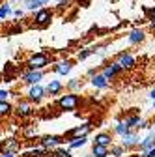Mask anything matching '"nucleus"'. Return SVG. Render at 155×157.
Listing matches in <instances>:
<instances>
[{
    "label": "nucleus",
    "instance_id": "22",
    "mask_svg": "<svg viewBox=\"0 0 155 157\" xmlns=\"http://www.w3.org/2000/svg\"><path fill=\"white\" fill-rule=\"evenodd\" d=\"M114 131H116V135L123 136L125 133H129V131H131V127H129V125H127V122L123 120V122H118V124L114 125Z\"/></svg>",
    "mask_w": 155,
    "mask_h": 157
},
{
    "label": "nucleus",
    "instance_id": "20",
    "mask_svg": "<svg viewBox=\"0 0 155 157\" xmlns=\"http://www.w3.org/2000/svg\"><path fill=\"white\" fill-rule=\"evenodd\" d=\"M32 112H34V109H32L30 103H19V105H17V114H19V116L25 118V116H30Z\"/></svg>",
    "mask_w": 155,
    "mask_h": 157
},
{
    "label": "nucleus",
    "instance_id": "17",
    "mask_svg": "<svg viewBox=\"0 0 155 157\" xmlns=\"http://www.w3.org/2000/svg\"><path fill=\"white\" fill-rule=\"evenodd\" d=\"M93 144H103V146H108L112 144V136L108 133H99V135H95V139H93Z\"/></svg>",
    "mask_w": 155,
    "mask_h": 157
},
{
    "label": "nucleus",
    "instance_id": "32",
    "mask_svg": "<svg viewBox=\"0 0 155 157\" xmlns=\"http://www.w3.org/2000/svg\"><path fill=\"white\" fill-rule=\"evenodd\" d=\"M8 97H9L8 90H0V101H8Z\"/></svg>",
    "mask_w": 155,
    "mask_h": 157
},
{
    "label": "nucleus",
    "instance_id": "8",
    "mask_svg": "<svg viewBox=\"0 0 155 157\" xmlns=\"http://www.w3.org/2000/svg\"><path fill=\"white\" fill-rule=\"evenodd\" d=\"M90 131H92V125H90V124H84V125H79V127L71 129V131L67 133V142H69L71 139H77V136H86V135H90Z\"/></svg>",
    "mask_w": 155,
    "mask_h": 157
},
{
    "label": "nucleus",
    "instance_id": "39",
    "mask_svg": "<svg viewBox=\"0 0 155 157\" xmlns=\"http://www.w3.org/2000/svg\"><path fill=\"white\" fill-rule=\"evenodd\" d=\"M11 2H21V0H11Z\"/></svg>",
    "mask_w": 155,
    "mask_h": 157
},
{
    "label": "nucleus",
    "instance_id": "10",
    "mask_svg": "<svg viewBox=\"0 0 155 157\" xmlns=\"http://www.w3.org/2000/svg\"><path fill=\"white\" fill-rule=\"evenodd\" d=\"M118 62H120V66H122L123 69H133V67H134V64H137L134 56H133V54H129V52H122V54L118 56Z\"/></svg>",
    "mask_w": 155,
    "mask_h": 157
},
{
    "label": "nucleus",
    "instance_id": "5",
    "mask_svg": "<svg viewBox=\"0 0 155 157\" xmlns=\"http://www.w3.org/2000/svg\"><path fill=\"white\" fill-rule=\"evenodd\" d=\"M41 146L43 148H47V150H54V148H58V146H62V136H58V135H45V136H41Z\"/></svg>",
    "mask_w": 155,
    "mask_h": 157
},
{
    "label": "nucleus",
    "instance_id": "34",
    "mask_svg": "<svg viewBox=\"0 0 155 157\" xmlns=\"http://www.w3.org/2000/svg\"><path fill=\"white\" fill-rule=\"evenodd\" d=\"M148 127H149V125H148V122H146V120H140V122H138V125H137V129H148Z\"/></svg>",
    "mask_w": 155,
    "mask_h": 157
},
{
    "label": "nucleus",
    "instance_id": "36",
    "mask_svg": "<svg viewBox=\"0 0 155 157\" xmlns=\"http://www.w3.org/2000/svg\"><path fill=\"white\" fill-rule=\"evenodd\" d=\"M148 157H155V146L148 150Z\"/></svg>",
    "mask_w": 155,
    "mask_h": 157
},
{
    "label": "nucleus",
    "instance_id": "23",
    "mask_svg": "<svg viewBox=\"0 0 155 157\" xmlns=\"http://www.w3.org/2000/svg\"><path fill=\"white\" fill-rule=\"evenodd\" d=\"M51 157H71V150L67 148H60V146H58V148H54L52 150V155Z\"/></svg>",
    "mask_w": 155,
    "mask_h": 157
},
{
    "label": "nucleus",
    "instance_id": "15",
    "mask_svg": "<svg viewBox=\"0 0 155 157\" xmlns=\"http://www.w3.org/2000/svg\"><path fill=\"white\" fill-rule=\"evenodd\" d=\"M51 0H25V8L30 10V11H36V10H40L43 8L45 4H49Z\"/></svg>",
    "mask_w": 155,
    "mask_h": 157
},
{
    "label": "nucleus",
    "instance_id": "35",
    "mask_svg": "<svg viewBox=\"0 0 155 157\" xmlns=\"http://www.w3.org/2000/svg\"><path fill=\"white\" fill-rule=\"evenodd\" d=\"M23 15H25V11H23V10H15V11H13V17H15V19L23 17Z\"/></svg>",
    "mask_w": 155,
    "mask_h": 157
},
{
    "label": "nucleus",
    "instance_id": "2",
    "mask_svg": "<svg viewBox=\"0 0 155 157\" xmlns=\"http://www.w3.org/2000/svg\"><path fill=\"white\" fill-rule=\"evenodd\" d=\"M28 69H45L49 66V56L43 54V52H37V54H32L28 58Z\"/></svg>",
    "mask_w": 155,
    "mask_h": 157
},
{
    "label": "nucleus",
    "instance_id": "28",
    "mask_svg": "<svg viewBox=\"0 0 155 157\" xmlns=\"http://www.w3.org/2000/svg\"><path fill=\"white\" fill-rule=\"evenodd\" d=\"M125 122H127V125L133 129V127H137V125H138V122H140V116H129V118H125Z\"/></svg>",
    "mask_w": 155,
    "mask_h": 157
},
{
    "label": "nucleus",
    "instance_id": "26",
    "mask_svg": "<svg viewBox=\"0 0 155 157\" xmlns=\"http://www.w3.org/2000/svg\"><path fill=\"white\" fill-rule=\"evenodd\" d=\"M11 110H13V107L8 101H0V116H8V114H11Z\"/></svg>",
    "mask_w": 155,
    "mask_h": 157
},
{
    "label": "nucleus",
    "instance_id": "33",
    "mask_svg": "<svg viewBox=\"0 0 155 157\" xmlns=\"http://www.w3.org/2000/svg\"><path fill=\"white\" fill-rule=\"evenodd\" d=\"M0 157H15V151H11V150H4L2 153H0Z\"/></svg>",
    "mask_w": 155,
    "mask_h": 157
},
{
    "label": "nucleus",
    "instance_id": "3",
    "mask_svg": "<svg viewBox=\"0 0 155 157\" xmlns=\"http://www.w3.org/2000/svg\"><path fill=\"white\" fill-rule=\"evenodd\" d=\"M34 21H36L37 26H47V25H51V21H52V11L49 8H40V10L34 13Z\"/></svg>",
    "mask_w": 155,
    "mask_h": 157
},
{
    "label": "nucleus",
    "instance_id": "16",
    "mask_svg": "<svg viewBox=\"0 0 155 157\" xmlns=\"http://www.w3.org/2000/svg\"><path fill=\"white\" fill-rule=\"evenodd\" d=\"M88 144V135L86 136H77V139H71L69 142H67V148L69 150H77V148H82V146H86Z\"/></svg>",
    "mask_w": 155,
    "mask_h": 157
},
{
    "label": "nucleus",
    "instance_id": "37",
    "mask_svg": "<svg viewBox=\"0 0 155 157\" xmlns=\"http://www.w3.org/2000/svg\"><path fill=\"white\" fill-rule=\"evenodd\" d=\"M88 75L92 77V75H95V67H92V69H88Z\"/></svg>",
    "mask_w": 155,
    "mask_h": 157
},
{
    "label": "nucleus",
    "instance_id": "25",
    "mask_svg": "<svg viewBox=\"0 0 155 157\" xmlns=\"http://www.w3.org/2000/svg\"><path fill=\"white\" fill-rule=\"evenodd\" d=\"M110 155H114V157H123L125 155V146H112L110 144Z\"/></svg>",
    "mask_w": 155,
    "mask_h": 157
},
{
    "label": "nucleus",
    "instance_id": "11",
    "mask_svg": "<svg viewBox=\"0 0 155 157\" xmlns=\"http://www.w3.org/2000/svg\"><path fill=\"white\" fill-rule=\"evenodd\" d=\"M122 69H123V67L120 66V62H112V64H108V66L103 69V75L108 78V81H112L116 75H120V71H122Z\"/></svg>",
    "mask_w": 155,
    "mask_h": 157
},
{
    "label": "nucleus",
    "instance_id": "4",
    "mask_svg": "<svg viewBox=\"0 0 155 157\" xmlns=\"http://www.w3.org/2000/svg\"><path fill=\"white\" fill-rule=\"evenodd\" d=\"M45 95H47V88H43L41 82L32 84L30 90H28V101H30V103H40Z\"/></svg>",
    "mask_w": 155,
    "mask_h": 157
},
{
    "label": "nucleus",
    "instance_id": "27",
    "mask_svg": "<svg viewBox=\"0 0 155 157\" xmlns=\"http://www.w3.org/2000/svg\"><path fill=\"white\" fill-rule=\"evenodd\" d=\"M13 11H11V6L9 4H4V6H0V21L2 19H6L8 15H11Z\"/></svg>",
    "mask_w": 155,
    "mask_h": 157
},
{
    "label": "nucleus",
    "instance_id": "19",
    "mask_svg": "<svg viewBox=\"0 0 155 157\" xmlns=\"http://www.w3.org/2000/svg\"><path fill=\"white\" fill-rule=\"evenodd\" d=\"M92 155H93V157H108V146L93 144V148H92Z\"/></svg>",
    "mask_w": 155,
    "mask_h": 157
},
{
    "label": "nucleus",
    "instance_id": "21",
    "mask_svg": "<svg viewBox=\"0 0 155 157\" xmlns=\"http://www.w3.org/2000/svg\"><path fill=\"white\" fill-rule=\"evenodd\" d=\"M26 157H49V150L43 148V146H40V148H32V150L26 153Z\"/></svg>",
    "mask_w": 155,
    "mask_h": 157
},
{
    "label": "nucleus",
    "instance_id": "1",
    "mask_svg": "<svg viewBox=\"0 0 155 157\" xmlns=\"http://www.w3.org/2000/svg\"><path fill=\"white\" fill-rule=\"evenodd\" d=\"M81 105V97L77 95L75 92H69V94H66V95H62L60 99H58V107H60L62 110H75L77 107Z\"/></svg>",
    "mask_w": 155,
    "mask_h": 157
},
{
    "label": "nucleus",
    "instance_id": "7",
    "mask_svg": "<svg viewBox=\"0 0 155 157\" xmlns=\"http://www.w3.org/2000/svg\"><path fill=\"white\" fill-rule=\"evenodd\" d=\"M138 144H140V136L134 131H129L122 136V146H125V148H133V146H138Z\"/></svg>",
    "mask_w": 155,
    "mask_h": 157
},
{
    "label": "nucleus",
    "instance_id": "29",
    "mask_svg": "<svg viewBox=\"0 0 155 157\" xmlns=\"http://www.w3.org/2000/svg\"><path fill=\"white\" fill-rule=\"evenodd\" d=\"M23 135H25V139H36V136H37V129L36 127H26Z\"/></svg>",
    "mask_w": 155,
    "mask_h": 157
},
{
    "label": "nucleus",
    "instance_id": "13",
    "mask_svg": "<svg viewBox=\"0 0 155 157\" xmlns=\"http://www.w3.org/2000/svg\"><path fill=\"white\" fill-rule=\"evenodd\" d=\"M140 150H149V148H153L155 146V129H151L144 139H140Z\"/></svg>",
    "mask_w": 155,
    "mask_h": 157
},
{
    "label": "nucleus",
    "instance_id": "38",
    "mask_svg": "<svg viewBox=\"0 0 155 157\" xmlns=\"http://www.w3.org/2000/svg\"><path fill=\"white\" fill-rule=\"evenodd\" d=\"M149 97H151V99H155V88H153V90L149 92Z\"/></svg>",
    "mask_w": 155,
    "mask_h": 157
},
{
    "label": "nucleus",
    "instance_id": "31",
    "mask_svg": "<svg viewBox=\"0 0 155 157\" xmlns=\"http://www.w3.org/2000/svg\"><path fill=\"white\" fill-rule=\"evenodd\" d=\"M146 13L149 15V23H151V25L155 26V6H153L151 10H146Z\"/></svg>",
    "mask_w": 155,
    "mask_h": 157
},
{
    "label": "nucleus",
    "instance_id": "40",
    "mask_svg": "<svg viewBox=\"0 0 155 157\" xmlns=\"http://www.w3.org/2000/svg\"><path fill=\"white\" fill-rule=\"evenodd\" d=\"M153 109H155V99H153Z\"/></svg>",
    "mask_w": 155,
    "mask_h": 157
},
{
    "label": "nucleus",
    "instance_id": "30",
    "mask_svg": "<svg viewBox=\"0 0 155 157\" xmlns=\"http://www.w3.org/2000/svg\"><path fill=\"white\" fill-rule=\"evenodd\" d=\"M67 86H69L71 90H81V88H82V82L79 81V78H71V81L67 82Z\"/></svg>",
    "mask_w": 155,
    "mask_h": 157
},
{
    "label": "nucleus",
    "instance_id": "18",
    "mask_svg": "<svg viewBox=\"0 0 155 157\" xmlns=\"http://www.w3.org/2000/svg\"><path fill=\"white\" fill-rule=\"evenodd\" d=\"M144 37H146L144 30L137 28V30H133V32L129 34V43H142V41H144Z\"/></svg>",
    "mask_w": 155,
    "mask_h": 157
},
{
    "label": "nucleus",
    "instance_id": "24",
    "mask_svg": "<svg viewBox=\"0 0 155 157\" xmlns=\"http://www.w3.org/2000/svg\"><path fill=\"white\" fill-rule=\"evenodd\" d=\"M4 148H6V150H11V151H15V153H17L19 150H21V144H19L15 139H9V140H6V142H4Z\"/></svg>",
    "mask_w": 155,
    "mask_h": 157
},
{
    "label": "nucleus",
    "instance_id": "9",
    "mask_svg": "<svg viewBox=\"0 0 155 157\" xmlns=\"http://www.w3.org/2000/svg\"><path fill=\"white\" fill-rule=\"evenodd\" d=\"M92 86L97 90H105V88H108V78L103 73H95V75H92Z\"/></svg>",
    "mask_w": 155,
    "mask_h": 157
},
{
    "label": "nucleus",
    "instance_id": "14",
    "mask_svg": "<svg viewBox=\"0 0 155 157\" xmlns=\"http://www.w3.org/2000/svg\"><path fill=\"white\" fill-rule=\"evenodd\" d=\"M62 90H64V84H62L60 81H56V78L49 81V84H47V94H49V95H58Z\"/></svg>",
    "mask_w": 155,
    "mask_h": 157
},
{
    "label": "nucleus",
    "instance_id": "6",
    "mask_svg": "<svg viewBox=\"0 0 155 157\" xmlns=\"http://www.w3.org/2000/svg\"><path fill=\"white\" fill-rule=\"evenodd\" d=\"M41 78H43V69H28L25 75H23V81L26 84H37V82H41Z\"/></svg>",
    "mask_w": 155,
    "mask_h": 157
},
{
    "label": "nucleus",
    "instance_id": "12",
    "mask_svg": "<svg viewBox=\"0 0 155 157\" xmlns=\"http://www.w3.org/2000/svg\"><path fill=\"white\" fill-rule=\"evenodd\" d=\"M71 69H73V62L71 60H60V62L54 66V71L58 75H69Z\"/></svg>",
    "mask_w": 155,
    "mask_h": 157
}]
</instances>
